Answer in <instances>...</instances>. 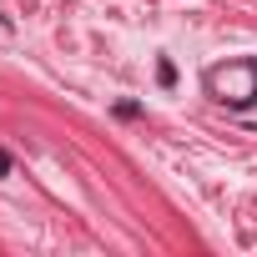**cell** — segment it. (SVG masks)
Masks as SVG:
<instances>
[{
    "mask_svg": "<svg viewBox=\"0 0 257 257\" xmlns=\"http://www.w3.org/2000/svg\"><path fill=\"white\" fill-rule=\"evenodd\" d=\"M212 91L232 106H247L257 96V61H242V66H227V71H212Z\"/></svg>",
    "mask_w": 257,
    "mask_h": 257,
    "instance_id": "cell-1",
    "label": "cell"
}]
</instances>
